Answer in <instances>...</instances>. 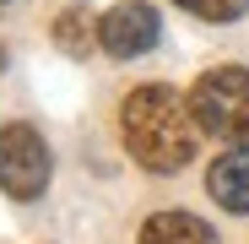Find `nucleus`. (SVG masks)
I'll use <instances>...</instances> for the list:
<instances>
[{
  "label": "nucleus",
  "instance_id": "f257e3e1",
  "mask_svg": "<svg viewBox=\"0 0 249 244\" xmlns=\"http://www.w3.org/2000/svg\"><path fill=\"white\" fill-rule=\"evenodd\" d=\"M119 131H124V147H130V157L141 169L179 174L195 157V131L200 125L190 114V98H179L162 81H146V87H136L119 103Z\"/></svg>",
  "mask_w": 249,
  "mask_h": 244
},
{
  "label": "nucleus",
  "instance_id": "f03ea898",
  "mask_svg": "<svg viewBox=\"0 0 249 244\" xmlns=\"http://www.w3.org/2000/svg\"><path fill=\"white\" fill-rule=\"evenodd\" d=\"M190 114L206 136L249 147V71H238V65L206 71L190 87Z\"/></svg>",
  "mask_w": 249,
  "mask_h": 244
},
{
  "label": "nucleus",
  "instance_id": "7ed1b4c3",
  "mask_svg": "<svg viewBox=\"0 0 249 244\" xmlns=\"http://www.w3.org/2000/svg\"><path fill=\"white\" fill-rule=\"evenodd\" d=\"M0 190L11 201H38L49 190V141L33 125H0Z\"/></svg>",
  "mask_w": 249,
  "mask_h": 244
},
{
  "label": "nucleus",
  "instance_id": "20e7f679",
  "mask_svg": "<svg viewBox=\"0 0 249 244\" xmlns=\"http://www.w3.org/2000/svg\"><path fill=\"white\" fill-rule=\"evenodd\" d=\"M157 38H162V17L146 0H124V6L103 11V22H98V44L114 60H136V55L157 49Z\"/></svg>",
  "mask_w": 249,
  "mask_h": 244
},
{
  "label": "nucleus",
  "instance_id": "39448f33",
  "mask_svg": "<svg viewBox=\"0 0 249 244\" xmlns=\"http://www.w3.org/2000/svg\"><path fill=\"white\" fill-rule=\"evenodd\" d=\"M206 195L222 212H249V147H228L212 174H206Z\"/></svg>",
  "mask_w": 249,
  "mask_h": 244
},
{
  "label": "nucleus",
  "instance_id": "423d86ee",
  "mask_svg": "<svg viewBox=\"0 0 249 244\" xmlns=\"http://www.w3.org/2000/svg\"><path fill=\"white\" fill-rule=\"evenodd\" d=\"M141 244H217V228H206L195 212H152L141 223Z\"/></svg>",
  "mask_w": 249,
  "mask_h": 244
},
{
  "label": "nucleus",
  "instance_id": "0eeeda50",
  "mask_svg": "<svg viewBox=\"0 0 249 244\" xmlns=\"http://www.w3.org/2000/svg\"><path fill=\"white\" fill-rule=\"evenodd\" d=\"M54 44H60L71 60H87V49L98 44V27L87 22V11H81V6L60 11V22H54Z\"/></svg>",
  "mask_w": 249,
  "mask_h": 244
},
{
  "label": "nucleus",
  "instance_id": "6e6552de",
  "mask_svg": "<svg viewBox=\"0 0 249 244\" xmlns=\"http://www.w3.org/2000/svg\"><path fill=\"white\" fill-rule=\"evenodd\" d=\"M174 6H184V11L200 17V22H238V17L249 11V0H174Z\"/></svg>",
  "mask_w": 249,
  "mask_h": 244
},
{
  "label": "nucleus",
  "instance_id": "1a4fd4ad",
  "mask_svg": "<svg viewBox=\"0 0 249 244\" xmlns=\"http://www.w3.org/2000/svg\"><path fill=\"white\" fill-rule=\"evenodd\" d=\"M0 71H6V49H0Z\"/></svg>",
  "mask_w": 249,
  "mask_h": 244
}]
</instances>
